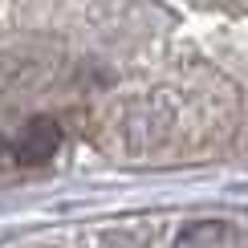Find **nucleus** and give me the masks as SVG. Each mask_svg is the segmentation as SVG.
I'll list each match as a JSON object with an SVG mask.
<instances>
[{
    "instance_id": "2",
    "label": "nucleus",
    "mask_w": 248,
    "mask_h": 248,
    "mask_svg": "<svg viewBox=\"0 0 248 248\" xmlns=\"http://www.w3.org/2000/svg\"><path fill=\"white\" fill-rule=\"evenodd\" d=\"M175 248H236V228L228 220H195L179 228Z\"/></svg>"
},
{
    "instance_id": "1",
    "label": "nucleus",
    "mask_w": 248,
    "mask_h": 248,
    "mask_svg": "<svg viewBox=\"0 0 248 248\" xmlns=\"http://www.w3.org/2000/svg\"><path fill=\"white\" fill-rule=\"evenodd\" d=\"M57 147H61V126L53 118L37 114L13 139V163H20V167H41V163H49L57 155Z\"/></svg>"
},
{
    "instance_id": "3",
    "label": "nucleus",
    "mask_w": 248,
    "mask_h": 248,
    "mask_svg": "<svg viewBox=\"0 0 248 248\" xmlns=\"http://www.w3.org/2000/svg\"><path fill=\"white\" fill-rule=\"evenodd\" d=\"M8 163H13V142L0 134V167H8Z\"/></svg>"
}]
</instances>
